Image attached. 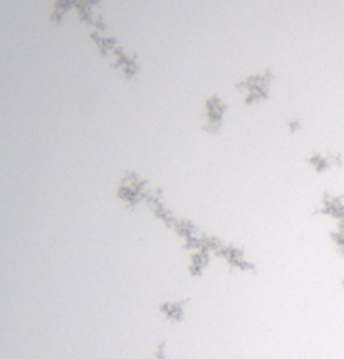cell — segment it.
I'll use <instances>...</instances> for the list:
<instances>
[{
  "mask_svg": "<svg viewBox=\"0 0 344 359\" xmlns=\"http://www.w3.org/2000/svg\"><path fill=\"white\" fill-rule=\"evenodd\" d=\"M223 113H225V106H223V102L218 100L217 96H213L212 100H210L209 106H206V123H209L210 126H212V131H213V126H222V118H223Z\"/></svg>",
  "mask_w": 344,
  "mask_h": 359,
  "instance_id": "cell-6",
  "label": "cell"
},
{
  "mask_svg": "<svg viewBox=\"0 0 344 359\" xmlns=\"http://www.w3.org/2000/svg\"><path fill=\"white\" fill-rule=\"evenodd\" d=\"M150 359H171L168 356V351H166V344L165 343L157 344V348H154L153 351V356Z\"/></svg>",
  "mask_w": 344,
  "mask_h": 359,
  "instance_id": "cell-7",
  "label": "cell"
},
{
  "mask_svg": "<svg viewBox=\"0 0 344 359\" xmlns=\"http://www.w3.org/2000/svg\"><path fill=\"white\" fill-rule=\"evenodd\" d=\"M317 213L336 222V229L331 232V241H333L334 250L344 257V198L334 194H326L321 198Z\"/></svg>",
  "mask_w": 344,
  "mask_h": 359,
  "instance_id": "cell-1",
  "label": "cell"
},
{
  "mask_svg": "<svg viewBox=\"0 0 344 359\" xmlns=\"http://www.w3.org/2000/svg\"><path fill=\"white\" fill-rule=\"evenodd\" d=\"M307 163L317 173H324L328 170H333L334 166L341 165V160H339V156L331 155V153H314L312 156H309Z\"/></svg>",
  "mask_w": 344,
  "mask_h": 359,
  "instance_id": "cell-4",
  "label": "cell"
},
{
  "mask_svg": "<svg viewBox=\"0 0 344 359\" xmlns=\"http://www.w3.org/2000/svg\"><path fill=\"white\" fill-rule=\"evenodd\" d=\"M212 254L209 250H195L190 252V264H188V272L192 277H199L209 267Z\"/></svg>",
  "mask_w": 344,
  "mask_h": 359,
  "instance_id": "cell-5",
  "label": "cell"
},
{
  "mask_svg": "<svg viewBox=\"0 0 344 359\" xmlns=\"http://www.w3.org/2000/svg\"><path fill=\"white\" fill-rule=\"evenodd\" d=\"M187 304L188 301L185 299H170L158 304V313L170 324H182L187 316Z\"/></svg>",
  "mask_w": 344,
  "mask_h": 359,
  "instance_id": "cell-3",
  "label": "cell"
},
{
  "mask_svg": "<svg viewBox=\"0 0 344 359\" xmlns=\"http://www.w3.org/2000/svg\"><path fill=\"white\" fill-rule=\"evenodd\" d=\"M148 187H146L145 180H141L136 175H128L123 178L121 185L118 188V198L126 205L128 208H135L140 203H143L148 195Z\"/></svg>",
  "mask_w": 344,
  "mask_h": 359,
  "instance_id": "cell-2",
  "label": "cell"
},
{
  "mask_svg": "<svg viewBox=\"0 0 344 359\" xmlns=\"http://www.w3.org/2000/svg\"><path fill=\"white\" fill-rule=\"evenodd\" d=\"M341 285L344 287V277H343V280H341Z\"/></svg>",
  "mask_w": 344,
  "mask_h": 359,
  "instance_id": "cell-8",
  "label": "cell"
}]
</instances>
